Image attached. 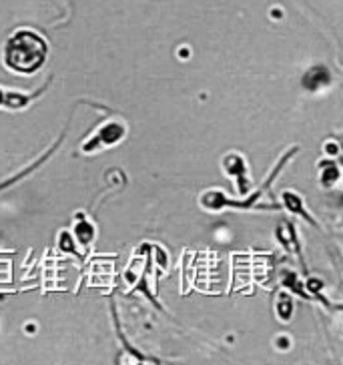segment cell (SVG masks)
<instances>
[{"instance_id": "3", "label": "cell", "mask_w": 343, "mask_h": 365, "mask_svg": "<svg viewBox=\"0 0 343 365\" xmlns=\"http://www.w3.org/2000/svg\"><path fill=\"white\" fill-rule=\"evenodd\" d=\"M223 169L229 177H237V181H239V191L241 195H245L249 191V181H247V165L243 161V157L241 155H237V153H231V155H227L225 161H223Z\"/></svg>"}, {"instance_id": "8", "label": "cell", "mask_w": 343, "mask_h": 365, "mask_svg": "<svg viewBox=\"0 0 343 365\" xmlns=\"http://www.w3.org/2000/svg\"><path fill=\"white\" fill-rule=\"evenodd\" d=\"M277 313L281 315V319H290L291 313H293V301H291L290 295H281L277 301Z\"/></svg>"}, {"instance_id": "1", "label": "cell", "mask_w": 343, "mask_h": 365, "mask_svg": "<svg viewBox=\"0 0 343 365\" xmlns=\"http://www.w3.org/2000/svg\"><path fill=\"white\" fill-rule=\"evenodd\" d=\"M48 46L43 36L33 31H19L4 46V63L19 75H33L46 61Z\"/></svg>"}, {"instance_id": "11", "label": "cell", "mask_w": 343, "mask_h": 365, "mask_svg": "<svg viewBox=\"0 0 343 365\" xmlns=\"http://www.w3.org/2000/svg\"><path fill=\"white\" fill-rule=\"evenodd\" d=\"M325 150H329L332 155H337V150H339V147H337L335 143H332V145H325Z\"/></svg>"}, {"instance_id": "4", "label": "cell", "mask_w": 343, "mask_h": 365, "mask_svg": "<svg viewBox=\"0 0 343 365\" xmlns=\"http://www.w3.org/2000/svg\"><path fill=\"white\" fill-rule=\"evenodd\" d=\"M332 83V75L325 66H313L307 75H303V86L307 91H319Z\"/></svg>"}, {"instance_id": "5", "label": "cell", "mask_w": 343, "mask_h": 365, "mask_svg": "<svg viewBox=\"0 0 343 365\" xmlns=\"http://www.w3.org/2000/svg\"><path fill=\"white\" fill-rule=\"evenodd\" d=\"M31 101H33L31 95H21V93H12V91H2L0 88V107L22 108L26 107Z\"/></svg>"}, {"instance_id": "7", "label": "cell", "mask_w": 343, "mask_h": 365, "mask_svg": "<svg viewBox=\"0 0 343 365\" xmlns=\"http://www.w3.org/2000/svg\"><path fill=\"white\" fill-rule=\"evenodd\" d=\"M75 235L78 237V241H81L83 245H88V243L93 241V237H95V227L83 219V221H78L75 225Z\"/></svg>"}, {"instance_id": "2", "label": "cell", "mask_w": 343, "mask_h": 365, "mask_svg": "<svg viewBox=\"0 0 343 365\" xmlns=\"http://www.w3.org/2000/svg\"><path fill=\"white\" fill-rule=\"evenodd\" d=\"M125 133H127V130H125V125H123V123H107L105 127L98 129V133L95 137H91V140L83 145V150H85V153H95V150H98L101 147H103V149H105V147H111V145H115V143H118V140L123 139Z\"/></svg>"}, {"instance_id": "10", "label": "cell", "mask_w": 343, "mask_h": 365, "mask_svg": "<svg viewBox=\"0 0 343 365\" xmlns=\"http://www.w3.org/2000/svg\"><path fill=\"white\" fill-rule=\"evenodd\" d=\"M58 245H61V249H63V251H71V253H73V251H75V247H73V241H71V235H68V233H61V241H58Z\"/></svg>"}, {"instance_id": "9", "label": "cell", "mask_w": 343, "mask_h": 365, "mask_svg": "<svg viewBox=\"0 0 343 365\" xmlns=\"http://www.w3.org/2000/svg\"><path fill=\"white\" fill-rule=\"evenodd\" d=\"M332 179L333 181H337V179H339V171H337V167H335V165H329V167L322 173L323 185H327V187H329V185H332Z\"/></svg>"}, {"instance_id": "6", "label": "cell", "mask_w": 343, "mask_h": 365, "mask_svg": "<svg viewBox=\"0 0 343 365\" xmlns=\"http://www.w3.org/2000/svg\"><path fill=\"white\" fill-rule=\"evenodd\" d=\"M283 203L287 205V209H290L291 213L305 217L307 221H313V219H311V215H307V213H305V209H303V203H301V199L297 197V195L290 193V191H287V193H283Z\"/></svg>"}, {"instance_id": "12", "label": "cell", "mask_w": 343, "mask_h": 365, "mask_svg": "<svg viewBox=\"0 0 343 365\" xmlns=\"http://www.w3.org/2000/svg\"><path fill=\"white\" fill-rule=\"evenodd\" d=\"M277 344L283 345L281 349H287V347H290V339H285V337H281V339H277Z\"/></svg>"}]
</instances>
